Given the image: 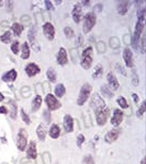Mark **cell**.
Returning <instances> with one entry per match:
<instances>
[{
	"label": "cell",
	"instance_id": "6da1fadb",
	"mask_svg": "<svg viewBox=\"0 0 146 164\" xmlns=\"http://www.w3.org/2000/svg\"><path fill=\"white\" fill-rule=\"evenodd\" d=\"M144 23H145V8L142 7V8L137 9V22L135 25V30L132 37V45L135 49H137L138 47V41H140V37L144 30Z\"/></svg>",
	"mask_w": 146,
	"mask_h": 164
},
{
	"label": "cell",
	"instance_id": "7a4b0ae2",
	"mask_svg": "<svg viewBox=\"0 0 146 164\" xmlns=\"http://www.w3.org/2000/svg\"><path fill=\"white\" fill-rule=\"evenodd\" d=\"M90 107L94 109V112L96 114L102 111V109L105 107V100L101 97L98 92H94L92 95H91V100H90Z\"/></svg>",
	"mask_w": 146,
	"mask_h": 164
},
{
	"label": "cell",
	"instance_id": "3957f363",
	"mask_svg": "<svg viewBox=\"0 0 146 164\" xmlns=\"http://www.w3.org/2000/svg\"><path fill=\"white\" fill-rule=\"evenodd\" d=\"M91 92H92V87H91L90 83H85L83 87H80L79 91V95L77 98V105L78 106H83L84 104L87 102V100L90 96Z\"/></svg>",
	"mask_w": 146,
	"mask_h": 164
},
{
	"label": "cell",
	"instance_id": "277c9868",
	"mask_svg": "<svg viewBox=\"0 0 146 164\" xmlns=\"http://www.w3.org/2000/svg\"><path fill=\"white\" fill-rule=\"evenodd\" d=\"M97 22V16L96 13L94 12H87L84 16V24H83V32L84 33H89L94 26L96 25Z\"/></svg>",
	"mask_w": 146,
	"mask_h": 164
},
{
	"label": "cell",
	"instance_id": "5b68a950",
	"mask_svg": "<svg viewBox=\"0 0 146 164\" xmlns=\"http://www.w3.org/2000/svg\"><path fill=\"white\" fill-rule=\"evenodd\" d=\"M91 65H92V47L89 46L84 50L83 57L80 60V66L84 69L88 70L91 68Z\"/></svg>",
	"mask_w": 146,
	"mask_h": 164
},
{
	"label": "cell",
	"instance_id": "8992f818",
	"mask_svg": "<svg viewBox=\"0 0 146 164\" xmlns=\"http://www.w3.org/2000/svg\"><path fill=\"white\" fill-rule=\"evenodd\" d=\"M28 145V132L23 128H20L17 135V147L20 151H24Z\"/></svg>",
	"mask_w": 146,
	"mask_h": 164
},
{
	"label": "cell",
	"instance_id": "52a82bcc",
	"mask_svg": "<svg viewBox=\"0 0 146 164\" xmlns=\"http://www.w3.org/2000/svg\"><path fill=\"white\" fill-rule=\"evenodd\" d=\"M45 103H46L47 107H48L50 111H56V109L61 108L62 106L61 102L56 98V96H54L53 94H51V93H48V94L45 96Z\"/></svg>",
	"mask_w": 146,
	"mask_h": 164
},
{
	"label": "cell",
	"instance_id": "ba28073f",
	"mask_svg": "<svg viewBox=\"0 0 146 164\" xmlns=\"http://www.w3.org/2000/svg\"><path fill=\"white\" fill-rule=\"evenodd\" d=\"M121 128L116 127L114 129H111L110 131H108L105 136V141L107 143H113L114 141H116L119 138V136L121 135Z\"/></svg>",
	"mask_w": 146,
	"mask_h": 164
},
{
	"label": "cell",
	"instance_id": "9c48e42d",
	"mask_svg": "<svg viewBox=\"0 0 146 164\" xmlns=\"http://www.w3.org/2000/svg\"><path fill=\"white\" fill-rule=\"evenodd\" d=\"M28 38H29V41H30L31 45H32V47L34 48V50H35V52H39L40 46L37 45V43H36V26L35 25H32V26L29 29Z\"/></svg>",
	"mask_w": 146,
	"mask_h": 164
},
{
	"label": "cell",
	"instance_id": "30bf717a",
	"mask_svg": "<svg viewBox=\"0 0 146 164\" xmlns=\"http://www.w3.org/2000/svg\"><path fill=\"white\" fill-rule=\"evenodd\" d=\"M109 115H110V109L108 108V107H105L102 111H100V112L97 114V125L105 126V124H107Z\"/></svg>",
	"mask_w": 146,
	"mask_h": 164
},
{
	"label": "cell",
	"instance_id": "8fae6325",
	"mask_svg": "<svg viewBox=\"0 0 146 164\" xmlns=\"http://www.w3.org/2000/svg\"><path fill=\"white\" fill-rule=\"evenodd\" d=\"M43 33H44L45 37L48 41H53L54 37H55V27H54V25L51 22H46L43 25Z\"/></svg>",
	"mask_w": 146,
	"mask_h": 164
},
{
	"label": "cell",
	"instance_id": "7c38bea8",
	"mask_svg": "<svg viewBox=\"0 0 146 164\" xmlns=\"http://www.w3.org/2000/svg\"><path fill=\"white\" fill-rule=\"evenodd\" d=\"M56 61H57L58 65L61 66H65L67 63H68V56H67V52L66 49L64 47H61L59 50H58L57 55H56Z\"/></svg>",
	"mask_w": 146,
	"mask_h": 164
},
{
	"label": "cell",
	"instance_id": "4fadbf2b",
	"mask_svg": "<svg viewBox=\"0 0 146 164\" xmlns=\"http://www.w3.org/2000/svg\"><path fill=\"white\" fill-rule=\"evenodd\" d=\"M123 59L124 63L129 68H134V61H133V53L130 48H124L123 50Z\"/></svg>",
	"mask_w": 146,
	"mask_h": 164
},
{
	"label": "cell",
	"instance_id": "5bb4252c",
	"mask_svg": "<svg viewBox=\"0 0 146 164\" xmlns=\"http://www.w3.org/2000/svg\"><path fill=\"white\" fill-rule=\"evenodd\" d=\"M63 126L66 132H73L74 131V118L69 114H66L64 116Z\"/></svg>",
	"mask_w": 146,
	"mask_h": 164
},
{
	"label": "cell",
	"instance_id": "9a60e30c",
	"mask_svg": "<svg viewBox=\"0 0 146 164\" xmlns=\"http://www.w3.org/2000/svg\"><path fill=\"white\" fill-rule=\"evenodd\" d=\"M72 16L75 23H79L81 18H83V7L80 5V3H77V5H74L72 11Z\"/></svg>",
	"mask_w": 146,
	"mask_h": 164
},
{
	"label": "cell",
	"instance_id": "2e32d148",
	"mask_svg": "<svg viewBox=\"0 0 146 164\" xmlns=\"http://www.w3.org/2000/svg\"><path fill=\"white\" fill-rule=\"evenodd\" d=\"M122 120H123V112L118 108L114 109V111H113L112 117H111V124H112L114 127H118V126H120V124L122 123Z\"/></svg>",
	"mask_w": 146,
	"mask_h": 164
},
{
	"label": "cell",
	"instance_id": "e0dca14e",
	"mask_svg": "<svg viewBox=\"0 0 146 164\" xmlns=\"http://www.w3.org/2000/svg\"><path fill=\"white\" fill-rule=\"evenodd\" d=\"M107 80H108V87H110L111 90H113V91L118 90L120 84H119V81H118V79H116V77L114 76L111 71L110 72H108Z\"/></svg>",
	"mask_w": 146,
	"mask_h": 164
},
{
	"label": "cell",
	"instance_id": "ac0fdd59",
	"mask_svg": "<svg viewBox=\"0 0 146 164\" xmlns=\"http://www.w3.org/2000/svg\"><path fill=\"white\" fill-rule=\"evenodd\" d=\"M40 72H41V68L34 63H29V65H27V67H25V73L28 74V77H30V78L31 77L36 76V74H39Z\"/></svg>",
	"mask_w": 146,
	"mask_h": 164
},
{
	"label": "cell",
	"instance_id": "d6986e66",
	"mask_svg": "<svg viewBox=\"0 0 146 164\" xmlns=\"http://www.w3.org/2000/svg\"><path fill=\"white\" fill-rule=\"evenodd\" d=\"M27 158L30 160H35L37 158V151H36V143L35 141H31L29 143V147L27 149Z\"/></svg>",
	"mask_w": 146,
	"mask_h": 164
},
{
	"label": "cell",
	"instance_id": "ffe728a7",
	"mask_svg": "<svg viewBox=\"0 0 146 164\" xmlns=\"http://www.w3.org/2000/svg\"><path fill=\"white\" fill-rule=\"evenodd\" d=\"M18 78V72L17 70L14 69H11V70L7 71L6 73H3L2 77H1V80L3 82H13L16 81V79Z\"/></svg>",
	"mask_w": 146,
	"mask_h": 164
},
{
	"label": "cell",
	"instance_id": "44dd1931",
	"mask_svg": "<svg viewBox=\"0 0 146 164\" xmlns=\"http://www.w3.org/2000/svg\"><path fill=\"white\" fill-rule=\"evenodd\" d=\"M130 5H131V2H129V1H120V2H118V5H116L118 13L120 15H125L130 9Z\"/></svg>",
	"mask_w": 146,
	"mask_h": 164
},
{
	"label": "cell",
	"instance_id": "7402d4cb",
	"mask_svg": "<svg viewBox=\"0 0 146 164\" xmlns=\"http://www.w3.org/2000/svg\"><path fill=\"white\" fill-rule=\"evenodd\" d=\"M61 135V128L57 124H53L50 128V137L52 139H57Z\"/></svg>",
	"mask_w": 146,
	"mask_h": 164
},
{
	"label": "cell",
	"instance_id": "603a6c76",
	"mask_svg": "<svg viewBox=\"0 0 146 164\" xmlns=\"http://www.w3.org/2000/svg\"><path fill=\"white\" fill-rule=\"evenodd\" d=\"M42 105V96L41 95H36L34 97L33 102H32V105H31V111L32 113H35L36 111H39L41 108Z\"/></svg>",
	"mask_w": 146,
	"mask_h": 164
},
{
	"label": "cell",
	"instance_id": "cb8c5ba5",
	"mask_svg": "<svg viewBox=\"0 0 146 164\" xmlns=\"http://www.w3.org/2000/svg\"><path fill=\"white\" fill-rule=\"evenodd\" d=\"M30 47H29L28 43H23L22 46H21V58L22 59H28L30 57Z\"/></svg>",
	"mask_w": 146,
	"mask_h": 164
},
{
	"label": "cell",
	"instance_id": "d4e9b609",
	"mask_svg": "<svg viewBox=\"0 0 146 164\" xmlns=\"http://www.w3.org/2000/svg\"><path fill=\"white\" fill-rule=\"evenodd\" d=\"M36 135L39 137V139L41 141H44L45 140V137H46V129H45L44 125H39L37 126V128H36Z\"/></svg>",
	"mask_w": 146,
	"mask_h": 164
},
{
	"label": "cell",
	"instance_id": "484cf974",
	"mask_svg": "<svg viewBox=\"0 0 146 164\" xmlns=\"http://www.w3.org/2000/svg\"><path fill=\"white\" fill-rule=\"evenodd\" d=\"M54 92H55V95L57 97H63L65 95V93H66V89H65V85L63 83H59L55 87L54 89Z\"/></svg>",
	"mask_w": 146,
	"mask_h": 164
},
{
	"label": "cell",
	"instance_id": "4316f807",
	"mask_svg": "<svg viewBox=\"0 0 146 164\" xmlns=\"http://www.w3.org/2000/svg\"><path fill=\"white\" fill-rule=\"evenodd\" d=\"M100 91H101V94L103 96H105V97L108 98H112L113 97V92L111 91V89L109 87H108L107 84H103L101 87H100Z\"/></svg>",
	"mask_w": 146,
	"mask_h": 164
},
{
	"label": "cell",
	"instance_id": "83f0119b",
	"mask_svg": "<svg viewBox=\"0 0 146 164\" xmlns=\"http://www.w3.org/2000/svg\"><path fill=\"white\" fill-rule=\"evenodd\" d=\"M23 29H24V26H23L22 24H20V23H13V24L11 25L12 34H14L16 36L21 35V33H22Z\"/></svg>",
	"mask_w": 146,
	"mask_h": 164
},
{
	"label": "cell",
	"instance_id": "f1b7e54d",
	"mask_svg": "<svg viewBox=\"0 0 146 164\" xmlns=\"http://www.w3.org/2000/svg\"><path fill=\"white\" fill-rule=\"evenodd\" d=\"M0 41L3 44H9L10 42H12V32L11 31H6L2 35L0 36Z\"/></svg>",
	"mask_w": 146,
	"mask_h": 164
},
{
	"label": "cell",
	"instance_id": "f546056e",
	"mask_svg": "<svg viewBox=\"0 0 146 164\" xmlns=\"http://www.w3.org/2000/svg\"><path fill=\"white\" fill-rule=\"evenodd\" d=\"M102 73H103V67H102L101 63H98L96 66V68H94V73H92V78L94 79H98V78H100L102 76Z\"/></svg>",
	"mask_w": 146,
	"mask_h": 164
},
{
	"label": "cell",
	"instance_id": "4dcf8cb0",
	"mask_svg": "<svg viewBox=\"0 0 146 164\" xmlns=\"http://www.w3.org/2000/svg\"><path fill=\"white\" fill-rule=\"evenodd\" d=\"M46 77H47V79H48V81L55 82L56 78H57V73H56V71L53 68H48L46 71Z\"/></svg>",
	"mask_w": 146,
	"mask_h": 164
},
{
	"label": "cell",
	"instance_id": "1f68e13d",
	"mask_svg": "<svg viewBox=\"0 0 146 164\" xmlns=\"http://www.w3.org/2000/svg\"><path fill=\"white\" fill-rule=\"evenodd\" d=\"M9 106H10V116H11V118L16 119V117H17V111H18L17 104H16V102L10 101L9 102Z\"/></svg>",
	"mask_w": 146,
	"mask_h": 164
},
{
	"label": "cell",
	"instance_id": "d6a6232c",
	"mask_svg": "<svg viewBox=\"0 0 146 164\" xmlns=\"http://www.w3.org/2000/svg\"><path fill=\"white\" fill-rule=\"evenodd\" d=\"M110 47L112 49H119L120 46H121V43H120V39L116 36H113V37L110 38Z\"/></svg>",
	"mask_w": 146,
	"mask_h": 164
},
{
	"label": "cell",
	"instance_id": "836d02e7",
	"mask_svg": "<svg viewBox=\"0 0 146 164\" xmlns=\"http://www.w3.org/2000/svg\"><path fill=\"white\" fill-rule=\"evenodd\" d=\"M145 111H146V101H143L142 102V104L140 105V107H138L137 112H136L137 117L143 118V115H144V113H145Z\"/></svg>",
	"mask_w": 146,
	"mask_h": 164
},
{
	"label": "cell",
	"instance_id": "e575fe53",
	"mask_svg": "<svg viewBox=\"0 0 146 164\" xmlns=\"http://www.w3.org/2000/svg\"><path fill=\"white\" fill-rule=\"evenodd\" d=\"M116 103L120 105V107H121V108L125 109V108H127V107H129V103H127V101L123 97V96H119V97L116 98Z\"/></svg>",
	"mask_w": 146,
	"mask_h": 164
},
{
	"label": "cell",
	"instance_id": "d590c367",
	"mask_svg": "<svg viewBox=\"0 0 146 164\" xmlns=\"http://www.w3.org/2000/svg\"><path fill=\"white\" fill-rule=\"evenodd\" d=\"M116 70L118 73H120L121 76L123 77H126V71H125V68L123 67V65L120 63H116Z\"/></svg>",
	"mask_w": 146,
	"mask_h": 164
},
{
	"label": "cell",
	"instance_id": "8d00e7d4",
	"mask_svg": "<svg viewBox=\"0 0 146 164\" xmlns=\"http://www.w3.org/2000/svg\"><path fill=\"white\" fill-rule=\"evenodd\" d=\"M64 35L66 36L67 38H72L74 37L75 32L70 26H66V27H64Z\"/></svg>",
	"mask_w": 146,
	"mask_h": 164
},
{
	"label": "cell",
	"instance_id": "74e56055",
	"mask_svg": "<svg viewBox=\"0 0 146 164\" xmlns=\"http://www.w3.org/2000/svg\"><path fill=\"white\" fill-rule=\"evenodd\" d=\"M20 114H21V118H22V120L24 121L27 125H30L31 124V120H30V117H29V115L25 113L24 109H21V112H20Z\"/></svg>",
	"mask_w": 146,
	"mask_h": 164
},
{
	"label": "cell",
	"instance_id": "f35d334b",
	"mask_svg": "<svg viewBox=\"0 0 146 164\" xmlns=\"http://www.w3.org/2000/svg\"><path fill=\"white\" fill-rule=\"evenodd\" d=\"M97 50H98L99 54H103V53H105V44L102 41H99L98 43H97Z\"/></svg>",
	"mask_w": 146,
	"mask_h": 164
},
{
	"label": "cell",
	"instance_id": "ab89813d",
	"mask_svg": "<svg viewBox=\"0 0 146 164\" xmlns=\"http://www.w3.org/2000/svg\"><path fill=\"white\" fill-rule=\"evenodd\" d=\"M19 50H20V43L18 41H14L13 43L11 44V52L16 55L19 53Z\"/></svg>",
	"mask_w": 146,
	"mask_h": 164
},
{
	"label": "cell",
	"instance_id": "60d3db41",
	"mask_svg": "<svg viewBox=\"0 0 146 164\" xmlns=\"http://www.w3.org/2000/svg\"><path fill=\"white\" fill-rule=\"evenodd\" d=\"M83 164H94V158H92L90 154H87V155H85V158L83 159Z\"/></svg>",
	"mask_w": 146,
	"mask_h": 164
},
{
	"label": "cell",
	"instance_id": "b9f144b4",
	"mask_svg": "<svg viewBox=\"0 0 146 164\" xmlns=\"http://www.w3.org/2000/svg\"><path fill=\"white\" fill-rule=\"evenodd\" d=\"M138 83H140V79H138V76L137 73L135 72L134 70H133L132 72V84L134 85V87H137Z\"/></svg>",
	"mask_w": 146,
	"mask_h": 164
},
{
	"label": "cell",
	"instance_id": "7bdbcfd3",
	"mask_svg": "<svg viewBox=\"0 0 146 164\" xmlns=\"http://www.w3.org/2000/svg\"><path fill=\"white\" fill-rule=\"evenodd\" d=\"M21 94H22V96H24V97H29L31 94V89L29 87H23L22 89H21Z\"/></svg>",
	"mask_w": 146,
	"mask_h": 164
},
{
	"label": "cell",
	"instance_id": "ee69618b",
	"mask_svg": "<svg viewBox=\"0 0 146 164\" xmlns=\"http://www.w3.org/2000/svg\"><path fill=\"white\" fill-rule=\"evenodd\" d=\"M42 160L44 164H50L51 163V154L50 152H44L42 155Z\"/></svg>",
	"mask_w": 146,
	"mask_h": 164
},
{
	"label": "cell",
	"instance_id": "f6af8a7d",
	"mask_svg": "<svg viewBox=\"0 0 146 164\" xmlns=\"http://www.w3.org/2000/svg\"><path fill=\"white\" fill-rule=\"evenodd\" d=\"M70 55H72V59H73V61L74 63H76L77 61V59H78V53H77V49H75V48H73V49H70Z\"/></svg>",
	"mask_w": 146,
	"mask_h": 164
},
{
	"label": "cell",
	"instance_id": "bcb514c9",
	"mask_svg": "<svg viewBox=\"0 0 146 164\" xmlns=\"http://www.w3.org/2000/svg\"><path fill=\"white\" fill-rule=\"evenodd\" d=\"M85 142V136L84 135H78V137H77V145H78V148H81V145H83V143Z\"/></svg>",
	"mask_w": 146,
	"mask_h": 164
},
{
	"label": "cell",
	"instance_id": "7dc6e473",
	"mask_svg": "<svg viewBox=\"0 0 146 164\" xmlns=\"http://www.w3.org/2000/svg\"><path fill=\"white\" fill-rule=\"evenodd\" d=\"M43 117H44V119H45V121H46L47 124L50 123L51 121V119H52V117H51V113L47 111V109H45L44 112H43Z\"/></svg>",
	"mask_w": 146,
	"mask_h": 164
},
{
	"label": "cell",
	"instance_id": "c3c4849f",
	"mask_svg": "<svg viewBox=\"0 0 146 164\" xmlns=\"http://www.w3.org/2000/svg\"><path fill=\"white\" fill-rule=\"evenodd\" d=\"M84 44V37H83V34H79L77 37V39H76V46L77 47H81Z\"/></svg>",
	"mask_w": 146,
	"mask_h": 164
},
{
	"label": "cell",
	"instance_id": "681fc988",
	"mask_svg": "<svg viewBox=\"0 0 146 164\" xmlns=\"http://www.w3.org/2000/svg\"><path fill=\"white\" fill-rule=\"evenodd\" d=\"M44 5H45V7H46L47 10H54V5H53L52 1L46 0V1H44Z\"/></svg>",
	"mask_w": 146,
	"mask_h": 164
},
{
	"label": "cell",
	"instance_id": "f907efd6",
	"mask_svg": "<svg viewBox=\"0 0 146 164\" xmlns=\"http://www.w3.org/2000/svg\"><path fill=\"white\" fill-rule=\"evenodd\" d=\"M141 44H142V46H141V52L144 54V53H145V36H143V37H142Z\"/></svg>",
	"mask_w": 146,
	"mask_h": 164
},
{
	"label": "cell",
	"instance_id": "816d5d0a",
	"mask_svg": "<svg viewBox=\"0 0 146 164\" xmlns=\"http://www.w3.org/2000/svg\"><path fill=\"white\" fill-rule=\"evenodd\" d=\"M20 163L21 164H32V161H31L29 158H23V159H21Z\"/></svg>",
	"mask_w": 146,
	"mask_h": 164
},
{
	"label": "cell",
	"instance_id": "f5cc1de1",
	"mask_svg": "<svg viewBox=\"0 0 146 164\" xmlns=\"http://www.w3.org/2000/svg\"><path fill=\"white\" fill-rule=\"evenodd\" d=\"M30 21H31V19H30V18H29L28 15H27V14H25V15H23V16H21V22H22L23 24H24L25 22H28V23H30Z\"/></svg>",
	"mask_w": 146,
	"mask_h": 164
},
{
	"label": "cell",
	"instance_id": "db71d44e",
	"mask_svg": "<svg viewBox=\"0 0 146 164\" xmlns=\"http://www.w3.org/2000/svg\"><path fill=\"white\" fill-rule=\"evenodd\" d=\"M102 9H103V5H94V11H98V12H99V11H101Z\"/></svg>",
	"mask_w": 146,
	"mask_h": 164
},
{
	"label": "cell",
	"instance_id": "11a10c76",
	"mask_svg": "<svg viewBox=\"0 0 146 164\" xmlns=\"http://www.w3.org/2000/svg\"><path fill=\"white\" fill-rule=\"evenodd\" d=\"M132 97H133V101H134V103L137 104L138 101H140V97H138L137 94H136V93H132Z\"/></svg>",
	"mask_w": 146,
	"mask_h": 164
},
{
	"label": "cell",
	"instance_id": "9f6ffc18",
	"mask_svg": "<svg viewBox=\"0 0 146 164\" xmlns=\"http://www.w3.org/2000/svg\"><path fill=\"white\" fill-rule=\"evenodd\" d=\"M0 114H8V108L6 106H0Z\"/></svg>",
	"mask_w": 146,
	"mask_h": 164
},
{
	"label": "cell",
	"instance_id": "6f0895ef",
	"mask_svg": "<svg viewBox=\"0 0 146 164\" xmlns=\"http://www.w3.org/2000/svg\"><path fill=\"white\" fill-rule=\"evenodd\" d=\"M6 5H8V10L11 11L12 10V5H13V2H12V1H7Z\"/></svg>",
	"mask_w": 146,
	"mask_h": 164
},
{
	"label": "cell",
	"instance_id": "680465c9",
	"mask_svg": "<svg viewBox=\"0 0 146 164\" xmlns=\"http://www.w3.org/2000/svg\"><path fill=\"white\" fill-rule=\"evenodd\" d=\"M81 5H86V7H90V5H91V1H81Z\"/></svg>",
	"mask_w": 146,
	"mask_h": 164
},
{
	"label": "cell",
	"instance_id": "91938a15",
	"mask_svg": "<svg viewBox=\"0 0 146 164\" xmlns=\"http://www.w3.org/2000/svg\"><path fill=\"white\" fill-rule=\"evenodd\" d=\"M3 100H5V96H3V94L1 92H0V102H2Z\"/></svg>",
	"mask_w": 146,
	"mask_h": 164
},
{
	"label": "cell",
	"instance_id": "94428289",
	"mask_svg": "<svg viewBox=\"0 0 146 164\" xmlns=\"http://www.w3.org/2000/svg\"><path fill=\"white\" fill-rule=\"evenodd\" d=\"M141 164H145V159H142V161H141Z\"/></svg>",
	"mask_w": 146,
	"mask_h": 164
},
{
	"label": "cell",
	"instance_id": "6125c7cd",
	"mask_svg": "<svg viewBox=\"0 0 146 164\" xmlns=\"http://www.w3.org/2000/svg\"><path fill=\"white\" fill-rule=\"evenodd\" d=\"M62 1H55V5H61Z\"/></svg>",
	"mask_w": 146,
	"mask_h": 164
},
{
	"label": "cell",
	"instance_id": "be15d7a7",
	"mask_svg": "<svg viewBox=\"0 0 146 164\" xmlns=\"http://www.w3.org/2000/svg\"><path fill=\"white\" fill-rule=\"evenodd\" d=\"M3 3H5V2H3V1H0V7H2Z\"/></svg>",
	"mask_w": 146,
	"mask_h": 164
}]
</instances>
